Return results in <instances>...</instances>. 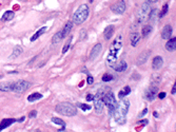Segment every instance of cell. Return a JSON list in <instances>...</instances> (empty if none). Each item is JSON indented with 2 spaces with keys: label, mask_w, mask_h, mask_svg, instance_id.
<instances>
[{
  "label": "cell",
  "mask_w": 176,
  "mask_h": 132,
  "mask_svg": "<svg viewBox=\"0 0 176 132\" xmlns=\"http://www.w3.org/2000/svg\"><path fill=\"white\" fill-rule=\"evenodd\" d=\"M14 16H15V14H14L13 11H7L3 14V16H2V20H4V21H10V20L13 19Z\"/></svg>",
  "instance_id": "cell-24"
},
{
  "label": "cell",
  "mask_w": 176,
  "mask_h": 132,
  "mask_svg": "<svg viewBox=\"0 0 176 132\" xmlns=\"http://www.w3.org/2000/svg\"><path fill=\"white\" fill-rule=\"evenodd\" d=\"M168 9H169V7H168V4H165L163 7V11H161V13H160L159 17L161 18V17H163L165 15L167 14V12H168Z\"/></svg>",
  "instance_id": "cell-33"
},
{
  "label": "cell",
  "mask_w": 176,
  "mask_h": 132,
  "mask_svg": "<svg viewBox=\"0 0 176 132\" xmlns=\"http://www.w3.org/2000/svg\"><path fill=\"white\" fill-rule=\"evenodd\" d=\"M52 122L54 123V124H56V125H60V126H62V127H65L64 122H63L61 118H58V117H53Z\"/></svg>",
  "instance_id": "cell-28"
},
{
  "label": "cell",
  "mask_w": 176,
  "mask_h": 132,
  "mask_svg": "<svg viewBox=\"0 0 176 132\" xmlns=\"http://www.w3.org/2000/svg\"><path fill=\"white\" fill-rule=\"evenodd\" d=\"M171 93L173 94V95H175L176 94V84L173 86V88H172V90H171Z\"/></svg>",
  "instance_id": "cell-39"
},
{
  "label": "cell",
  "mask_w": 176,
  "mask_h": 132,
  "mask_svg": "<svg viewBox=\"0 0 176 132\" xmlns=\"http://www.w3.org/2000/svg\"><path fill=\"white\" fill-rule=\"evenodd\" d=\"M24 119H26V117H24V116H22V117H21V118H20V119H18V120H17V122H19V123H22L23 120H24Z\"/></svg>",
  "instance_id": "cell-41"
},
{
  "label": "cell",
  "mask_w": 176,
  "mask_h": 132,
  "mask_svg": "<svg viewBox=\"0 0 176 132\" xmlns=\"http://www.w3.org/2000/svg\"><path fill=\"white\" fill-rule=\"evenodd\" d=\"M148 2H152V3H155V2H157V0H147Z\"/></svg>",
  "instance_id": "cell-42"
},
{
  "label": "cell",
  "mask_w": 176,
  "mask_h": 132,
  "mask_svg": "<svg viewBox=\"0 0 176 132\" xmlns=\"http://www.w3.org/2000/svg\"><path fill=\"white\" fill-rule=\"evenodd\" d=\"M56 111L65 116H75L77 114V108L71 103H61L56 106Z\"/></svg>",
  "instance_id": "cell-4"
},
{
  "label": "cell",
  "mask_w": 176,
  "mask_h": 132,
  "mask_svg": "<svg viewBox=\"0 0 176 132\" xmlns=\"http://www.w3.org/2000/svg\"><path fill=\"white\" fill-rule=\"evenodd\" d=\"M139 40H140L139 33H133V34L131 35V45H133V47H136Z\"/></svg>",
  "instance_id": "cell-20"
},
{
  "label": "cell",
  "mask_w": 176,
  "mask_h": 132,
  "mask_svg": "<svg viewBox=\"0 0 176 132\" xmlns=\"http://www.w3.org/2000/svg\"><path fill=\"white\" fill-rule=\"evenodd\" d=\"M130 108V102L129 100L121 98V100L117 104V107L114 111V118L118 124H124L126 123V117H127L128 111Z\"/></svg>",
  "instance_id": "cell-1"
},
{
  "label": "cell",
  "mask_w": 176,
  "mask_h": 132,
  "mask_svg": "<svg viewBox=\"0 0 176 132\" xmlns=\"http://www.w3.org/2000/svg\"><path fill=\"white\" fill-rule=\"evenodd\" d=\"M131 93V88L129 87V86H126V87H124V89L122 90L119 91V93H118V96H119V98H124V96H127V95H129V94Z\"/></svg>",
  "instance_id": "cell-22"
},
{
  "label": "cell",
  "mask_w": 176,
  "mask_h": 132,
  "mask_svg": "<svg viewBox=\"0 0 176 132\" xmlns=\"http://www.w3.org/2000/svg\"><path fill=\"white\" fill-rule=\"evenodd\" d=\"M37 115V111H35V110H33V111H31V113H30V118H34V117H36Z\"/></svg>",
  "instance_id": "cell-34"
},
{
  "label": "cell",
  "mask_w": 176,
  "mask_h": 132,
  "mask_svg": "<svg viewBox=\"0 0 176 132\" xmlns=\"http://www.w3.org/2000/svg\"><path fill=\"white\" fill-rule=\"evenodd\" d=\"M77 106L80 108L83 111H88V110H91V106L90 105H87V104H78Z\"/></svg>",
  "instance_id": "cell-29"
},
{
  "label": "cell",
  "mask_w": 176,
  "mask_h": 132,
  "mask_svg": "<svg viewBox=\"0 0 176 132\" xmlns=\"http://www.w3.org/2000/svg\"><path fill=\"white\" fill-rule=\"evenodd\" d=\"M85 30H82L81 32H80V39L85 38Z\"/></svg>",
  "instance_id": "cell-40"
},
{
  "label": "cell",
  "mask_w": 176,
  "mask_h": 132,
  "mask_svg": "<svg viewBox=\"0 0 176 132\" xmlns=\"http://www.w3.org/2000/svg\"><path fill=\"white\" fill-rule=\"evenodd\" d=\"M121 48H122V39H121V36L119 35L117 36V38L115 39L111 45L110 52H109L108 57H107V64H108V66L112 67L114 64H116Z\"/></svg>",
  "instance_id": "cell-2"
},
{
  "label": "cell",
  "mask_w": 176,
  "mask_h": 132,
  "mask_svg": "<svg viewBox=\"0 0 176 132\" xmlns=\"http://www.w3.org/2000/svg\"><path fill=\"white\" fill-rule=\"evenodd\" d=\"M72 28H73V22H72V21H68L67 24L64 26V28H63V30L61 31L63 38H65V37L69 35V33L72 31Z\"/></svg>",
  "instance_id": "cell-17"
},
{
  "label": "cell",
  "mask_w": 176,
  "mask_h": 132,
  "mask_svg": "<svg viewBox=\"0 0 176 132\" xmlns=\"http://www.w3.org/2000/svg\"><path fill=\"white\" fill-rule=\"evenodd\" d=\"M151 32H152V26H144V28H142V30H141V35H142V37H147Z\"/></svg>",
  "instance_id": "cell-27"
},
{
  "label": "cell",
  "mask_w": 176,
  "mask_h": 132,
  "mask_svg": "<svg viewBox=\"0 0 176 132\" xmlns=\"http://www.w3.org/2000/svg\"><path fill=\"white\" fill-rule=\"evenodd\" d=\"M46 30H48L46 26H42V28H40L39 31H37V32L34 34V36L31 37V41H35L37 38H39V36H41L42 34H44V33L46 32Z\"/></svg>",
  "instance_id": "cell-18"
},
{
  "label": "cell",
  "mask_w": 176,
  "mask_h": 132,
  "mask_svg": "<svg viewBox=\"0 0 176 132\" xmlns=\"http://www.w3.org/2000/svg\"><path fill=\"white\" fill-rule=\"evenodd\" d=\"M112 68L114 69L115 71L117 72H122V71H126L128 68V64L127 62L124 60H119L117 62V64H114L113 66H112Z\"/></svg>",
  "instance_id": "cell-11"
},
{
  "label": "cell",
  "mask_w": 176,
  "mask_h": 132,
  "mask_svg": "<svg viewBox=\"0 0 176 132\" xmlns=\"http://www.w3.org/2000/svg\"><path fill=\"white\" fill-rule=\"evenodd\" d=\"M154 116H155V117H157V116H158V114H157L156 112H154Z\"/></svg>",
  "instance_id": "cell-43"
},
{
  "label": "cell",
  "mask_w": 176,
  "mask_h": 132,
  "mask_svg": "<svg viewBox=\"0 0 176 132\" xmlns=\"http://www.w3.org/2000/svg\"><path fill=\"white\" fill-rule=\"evenodd\" d=\"M147 112H148V109H144V110H142V112L139 114V117H142L144 115H146V114H147Z\"/></svg>",
  "instance_id": "cell-38"
},
{
  "label": "cell",
  "mask_w": 176,
  "mask_h": 132,
  "mask_svg": "<svg viewBox=\"0 0 176 132\" xmlns=\"http://www.w3.org/2000/svg\"><path fill=\"white\" fill-rule=\"evenodd\" d=\"M93 1H94V0H89V2H90V3H92Z\"/></svg>",
  "instance_id": "cell-44"
},
{
  "label": "cell",
  "mask_w": 176,
  "mask_h": 132,
  "mask_svg": "<svg viewBox=\"0 0 176 132\" xmlns=\"http://www.w3.org/2000/svg\"><path fill=\"white\" fill-rule=\"evenodd\" d=\"M71 41H72V38H70L68 40V42L65 43V45L63 47V49H62V53L64 54V53H67V51L69 50V48H70V45H71Z\"/></svg>",
  "instance_id": "cell-32"
},
{
  "label": "cell",
  "mask_w": 176,
  "mask_h": 132,
  "mask_svg": "<svg viewBox=\"0 0 176 132\" xmlns=\"http://www.w3.org/2000/svg\"><path fill=\"white\" fill-rule=\"evenodd\" d=\"M158 10H153L151 11L150 14H149V20L151 21H156V19H158Z\"/></svg>",
  "instance_id": "cell-25"
},
{
  "label": "cell",
  "mask_w": 176,
  "mask_h": 132,
  "mask_svg": "<svg viewBox=\"0 0 176 132\" xmlns=\"http://www.w3.org/2000/svg\"><path fill=\"white\" fill-rule=\"evenodd\" d=\"M40 98H42V94H40V93H33L32 95H30V96L28 97V100L32 103V102L38 100H40Z\"/></svg>",
  "instance_id": "cell-26"
},
{
  "label": "cell",
  "mask_w": 176,
  "mask_h": 132,
  "mask_svg": "<svg viewBox=\"0 0 176 132\" xmlns=\"http://www.w3.org/2000/svg\"><path fill=\"white\" fill-rule=\"evenodd\" d=\"M62 39H63V36H62V32H61V31H59L58 33H56L55 35L53 36V38H52L53 45H56V43H58L59 41H61Z\"/></svg>",
  "instance_id": "cell-23"
},
{
  "label": "cell",
  "mask_w": 176,
  "mask_h": 132,
  "mask_svg": "<svg viewBox=\"0 0 176 132\" xmlns=\"http://www.w3.org/2000/svg\"><path fill=\"white\" fill-rule=\"evenodd\" d=\"M149 56H150V53H149V52H144V53H142V54L138 57V59H137V64H144V62L148 60Z\"/></svg>",
  "instance_id": "cell-19"
},
{
  "label": "cell",
  "mask_w": 176,
  "mask_h": 132,
  "mask_svg": "<svg viewBox=\"0 0 176 132\" xmlns=\"http://www.w3.org/2000/svg\"><path fill=\"white\" fill-rule=\"evenodd\" d=\"M87 83H88L89 85H92L93 83H94V79H93V77H92L91 75H89L88 76V79H87Z\"/></svg>",
  "instance_id": "cell-35"
},
{
  "label": "cell",
  "mask_w": 176,
  "mask_h": 132,
  "mask_svg": "<svg viewBox=\"0 0 176 132\" xmlns=\"http://www.w3.org/2000/svg\"><path fill=\"white\" fill-rule=\"evenodd\" d=\"M10 85L9 83H5V84H1L0 85V90L2 91H10Z\"/></svg>",
  "instance_id": "cell-30"
},
{
  "label": "cell",
  "mask_w": 176,
  "mask_h": 132,
  "mask_svg": "<svg viewBox=\"0 0 176 132\" xmlns=\"http://www.w3.org/2000/svg\"><path fill=\"white\" fill-rule=\"evenodd\" d=\"M94 100V95H92V94H88V96H87V100L90 102V100Z\"/></svg>",
  "instance_id": "cell-36"
},
{
  "label": "cell",
  "mask_w": 176,
  "mask_h": 132,
  "mask_svg": "<svg viewBox=\"0 0 176 132\" xmlns=\"http://www.w3.org/2000/svg\"><path fill=\"white\" fill-rule=\"evenodd\" d=\"M114 34V26H108L105 28L103 32V36H104V39L105 40H109V39H111V37L113 36Z\"/></svg>",
  "instance_id": "cell-16"
},
{
  "label": "cell",
  "mask_w": 176,
  "mask_h": 132,
  "mask_svg": "<svg viewBox=\"0 0 176 132\" xmlns=\"http://www.w3.org/2000/svg\"><path fill=\"white\" fill-rule=\"evenodd\" d=\"M113 75L112 74H104L103 76H102V81H113Z\"/></svg>",
  "instance_id": "cell-31"
},
{
  "label": "cell",
  "mask_w": 176,
  "mask_h": 132,
  "mask_svg": "<svg viewBox=\"0 0 176 132\" xmlns=\"http://www.w3.org/2000/svg\"><path fill=\"white\" fill-rule=\"evenodd\" d=\"M150 12H151V7H150V5H149V3H148V2H144V3L141 5V7H140L138 14H137V19H138V21H139V22H144V21L148 20Z\"/></svg>",
  "instance_id": "cell-7"
},
{
  "label": "cell",
  "mask_w": 176,
  "mask_h": 132,
  "mask_svg": "<svg viewBox=\"0 0 176 132\" xmlns=\"http://www.w3.org/2000/svg\"><path fill=\"white\" fill-rule=\"evenodd\" d=\"M166 49L170 52H175L176 50V37L170 38L166 43Z\"/></svg>",
  "instance_id": "cell-15"
},
{
  "label": "cell",
  "mask_w": 176,
  "mask_h": 132,
  "mask_svg": "<svg viewBox=\"0 0 176 132\" xmlns=\"http://www.w3.org/2000/svg\"><path fill=\"white\" fill-rule=\"evenodd\" d=\"M158 97H159L160 100H163V98L166 97V93H165V92H160V93L158 94Z\"/></svg>",
  "instance_id": "cell-37"
},
{
  "label": "cell",
  "mask_w": 176,
  "mask_h": 132,
  "mask_svg": "<svg viewBox=\"0 0 176 132\" xmlns=\"http://www.w3.org/2000/svg\"><path fill=\"white\" fill-rule=\"evenodd\" d=\"M101 50H102V45L101 43H97V45H95L92 49L91 53H90V60L94 61L96 58L99 56V54L101 53Z\"/></svg>",
  "instance_id": "cell-10"
},
{
  "label": "cell",
  "mask_w": 176,
  "mask_h": 132,
  "mask_svg": "<svg viewBox=\"0 0 176 132\" xmlns=\"http://www.w3.org/2000/svg\"><path fill=\"white\" fill-rule=\"evenodd\" d=\"M172 26H166L165 28L163 29V31H161V37H163V39H170L171 38V36H172Z\"/></svg>",
  "instance_id": "cell-12"
},
{
  "label": "cell",
  "mask_w": 176,
  "mask_h": 132,
  "mask_svg": "<svg viewBox=\"0 0 176 132\" xmlns=\"http://www.w3.org/2000/svg\"><path fill=\"white\" fill-rule=\"evenodd\" d=\"M89 13H90V10H89V7L87 4H81L80 7L77 9V11L75 12L74 16H73V21L76 24H81L87 20L89 16Z\"/></svg>",
  "instance_id": "cell-3"
},
{
  "label": "cell",
  "mask_w": 176,
  "mask_h": 132,
  "mask_svg": "<svg viewBox=\"0 0 176 132\" xmlns=\"http://www.w3.org/2000/svg\"><path fill=\"white\" fill-rule=\"evenodd\" d=\"M31 84L26 81H18L10 85V91H14L16 93H24L26 90H29Z\"/></svg>",
  "instance_id": "cell-6"
},
{
  "label": "cell",
  "mask_w": 176,
  "mask_h": 132,
  "mask_svg": "<svg viewBox=\"0 0 176 132\" xmlns=\"http://www.w3.org/2000/svg\"><path fill=\"white\" fill-rule=\"evenodd\" d=\"M157 93H158V87L154 85V86L149 87V89L146 91V97H147L148 100L152 102V100H154L155 98H156Z\"/></svg>",
  "instance_id": "cell-9"
},
{
  "label": "cell",
  "mask_w": 176,
  "mask_h": 132,
  "mask_svg": "<svg viewBox=\"0 0 176 132\" xmlns=\"http://www.w3.org/2000/svg\"><path fill=\"white\" fill-rule=\"evenodd\" d=\"M15 122H16V119H13V118H4V119H2L1 123H0V131H2L3 129L7 128V127H10V126L13 125Z\"/></svg>",
  "instance_id": "cell-14"
},
{
  "label": "cell",
  "mask_w": 176,
  "mask_h": 132,
  "mask_svg": "<svg viewBox=\"0 0 176 132\" xmlns=\"http://www.w3.org/2000/svg\"><path fill=\"white\" fill-rule=\"evenodd\" d=\"M21 53H22V48H21L20 45H16V47L14 48L13 54L11 55L10 58H11V59H13V58L18 57V56H20V55H21Z\"/></svg>",
  "instance_id": "cell-21"
},
{
  "label": "cell",
  "mask_w": 176,
  "mask_h": 132,
  "mask_svg": "<svg viewBox=\"0 0 176 132\" xmlns=\"http://www.w3.org/2000/svg\"><path fill=\"white\" fill-rule=\"evenodd\" d=\"M102 102L103 104L107 106V108L109 109L110 113H114L115 109H116V107H117V100L115 98V95L112 93L111 91H109V92H105L103 94V96H102Z\"/></svg>",
  "instance_id": "cell-5"
},
{
  "label": "cell",
  "mask_w": 176,
  "mask_h": 132,
  "mask_svg": "<svg viewBox=\"0 0 176 132\" xmlns=\"http://www.w3.org/2000/svg\"><path fill=\"white\" fill-rule=\"evenodd\" d=\"M19 1H23V2H24V1H26V0H19Z\"/></svg>",
  "instance_id": "cell-45"
},
{
  "label": "cell",
  "mask_w": 176,
  "mask_h": 132,
  "mask_svg": "<svg viewBox=\"0 0 176 132\" xmlns=\"http://www.w3.org/2000/svg\"><path fill=\"white\" fill-rule=\"evenodd\" d=\"M163 58L160 57V56H156L153 59V61H152V68H153V70H159L163 67Z\"/></svg>",
  "instance_id": "cell-13"
},
{
  "label": "cell",
  "mask_w": 176,
  "mask_h": 132,
  "mask_svg": "<svg viewBox=\"0 0 176 132\" xmlns=\"http://www.w3.org/2000/svg\"><path fill=\"white\" fill-rule=\"evenodd\" d=\"M111 11L113 13L117 14V15H122L124 13V11H126V3H124V0H119L114 5H112Z\"/></svg>",
  "instance_id": "cell-8"
}]
</instances>
